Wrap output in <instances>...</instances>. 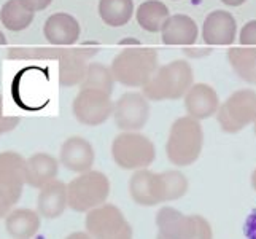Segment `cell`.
Returning a JSON list of instances; mask_svg holds the SVG:
<instances>
[{"mask_svg": "<svg viewBox=\"0 0 256 239\" xmlns=\"http://www.w3.org/2000/svg\"><path fill=\"white\" fill-rule=\"evenodd\" d=\"M188 191V179L183 172L170 169L164 172H152L140 169L132 174L129 180V194L138 206L153 207L164 202L183 198Z\"/></svg>", "mask_w": 256, "mask_h": 239, "instance_id": "obj_1", "label": "cell"}, {"mask_svg": "<svg viewBox=\"0 0 256 239\" xmlns=\"http://www.w3.org/2000/svg\"><path fill=\"white\" fill-rule=\"evenodd\" d=\"M202 147H204V129L199 120L186 115L172 123L166 144V155L174 166L186 167L196 163Z\"/></svg>", "mask_w": 256, "mask_h": 239, "instance_id": "obj_2", "label": "cell"}, {"mask_svg": "<svg viewBox=\"0 0 256 239\" xmlns=\"http://www.w3.org/2000/svg\"><path fill=\"white\" fill-rule=\"evenodd\" d=\"M194 85V72L188 61L176 59L158 67L152 80L142 88L148 101H176Z\"/></svg>", "mask_w": 256, "mask_h": 239, "instance_id": "obj_3", "label": "cell"}, {"mask_svg": "<svg viewBox=\"0 0 256 239\" xmlns=\"http://www.w3.org/2000/svg\"><path fill=\"white\" fill-rule=\"evenodd\" d=\"M114 82L128 88H144L158 70V53L153 48H126L112 61Z\"/></svg>", "mask_w": 256, "mask_h": 239, "instance_id": "obj_4", "label": "cell"}, {"mask_svg": "<svg viewBox=\"0 0 256 239\" xmlns=\"http://www.w3.org/2000/svg\"><path fill=\"white\" fill-rule=\"evenodd\" d=\"M156 226V239H214V231L206 217L186 215L170 206L158 210Z\"/></svg>", "mask_w": 256, "mask_h": 239, "instance_id": "obj_5", "label": "cell"}, {"mask_svg": "<svg viewBox=\"0 0 256 239\" xmlns=\"http://www.w3.org/2000/svg\"><path fill=\"white\" fill-rule=\"evenodd\" d=\"M68 207L75 212H84L104 206L110 194V180L100 171H88L78 174L67 183Z\"/></svg>", "mask_w": 256, "mask_h": 239, "instance_id": "obj_6", "label": "cell"}, {"mask_svg": "<svg viewBox=\"0 0 256 239\" xmlns=\"http://www.w3.org/2000/svg\"><path fill=\"white\" fill-rule=\"evenodd\" d=\"M112 158L121 169H148L156 158V148L152 140L140 132H121L112 142Z\"/></svg>", "mask_w": 256, "mask_h": 239, "instance_id": "obj_7", "label": "cell"}, {"mask_svg": "<svg viewBox=\"0 0 256 239\" xmlns=\"http://www.w3.org/2000/svg\"><path fill=\"white\" fill-rule=\"evenodd\" d=\"M218 125L228 134H236L256 121V91L250 88L234 91L220 105Z\"/></svg>", "mask_w": 256, "mask_h": 239, "instance_id": "obj_8", "label": "cell"}, {"mask_svg": "<svg viewBox=\"0 0 256 239\" xmlns=\"http://www.w3.org/2000/svg\"><path fill=\"white\" fill-rule=\"evenodd\" d=\"M86 231L92 239H132V226L114 204L96 207L86 214Z\"/></svg>", "mask_w": 256, "mask_h": 239, "instance_id": "obj_9", "label": "cell"}, {"mask_svg": "<svg viewBox=\"0 0 256 239\" xmlns=\"http://www.w3.org/2000/svg\"><path fill=\"white\" fill-rule=\"evenodd\" d=\"M72 110L78 123L84 126H99L113 115L114 102L108 93L92 88H82L74 99Z\"/></svg>", "mask_w": 256, "mask_h": 239, "instance_id": "obj_10", "label": "cell"}, {"mask_svg": "<svg viewBox=\"0 0 256 239\" xmlns=\"http://www.w3.org/2000/svg\"><path fill=\"white\" fill-rule=\"evenodd\" d=\"M150 117V104L144 93H124L114 102L113 120L122 132H138Z\"/></svg>", "mask_w": 256, "mask_h": 239, "instance_id": "obj_11", "label": "cell"}, {"mask_svg": "<svg viewBox=\"0 0 256 239\" xmlns=\"http://www.w3.org/2000/svg\"><path fill=\"white\" fill-rule=\"evenodd\" d=\"M26 175H28V159L18 152L0 153V190L5 191L14 202L20 201Z\"/></svg>", "mask_w": 256, "mask_h": 239, "instance_id": "obj_12", "label": "cell"}, {"mask_svg": "<svg viewBox=\"0 0 256 239\" xmlns=\"http://www.w3.org/2000/svg\"><path fill=\"white\" fill-rule=\"evenodd\" d=\"M94 148L90 140L80 136L68 137L60 147L59 152V163L62 164L66 169L83 174L92 169L94 164Z\"/></svg>", "mask_w": 256, "mask_h": 239, "instance_id": "obj_13", "label": "cell"}, {"mask_svg": "<svg viewBox=\"0 0 256 239\" xmlns=\"http://www.w3.org/2000/svg\"><path fill=\"white\" fill-rule=\"evenodd\" d=\"M220 97L215 88L207 83H194L184 94V109L190 117L196 120H207L218 113Z\"/></svg>", "mask_w": 256, "mask_h": 239, "instance_id": "obj_14", "label": "cell"}, {"mask_svg": "<svg viewBox=\"0 0 256 239\" xmlns=\"http://www.w3.org/2000/svg\"><path fill=\"white\" fill-rule=\"evenodd\" d=\"M236 34V20L226 10L212 12L202 24V39L207 45H232Z\"/></svg>", "mask_w": 256, "mask_h": 239, "instance_id": "obj_15", "label": "cell"}, {"mask_svg": "<svg viewBox=\"0 0 256 239\" xmlns=\"http://www.w3.org/2000/svg\"><path fill=\"white\" fill-rule=\"evenodd\" d=\"M43 34L51 45L67 47L75 45L80 39L82 28L72 15L68 13H54L45 21L43 26Z\"/></svg>", "mask_w": 256, "mask_h": 239, "instance_id": "obj_16", "label": "cell"}, {"mask_svg": "<svg viewBox=\"0 0 256 239\" xmlns=\"http://www.w3.org/2000/svg\"><path fill=\"white\" fill-rule=\"evenodd\" d=\"M68 207L67 185L60 180H52L40 188L37 198V212L45 218L54 220L64 214Z\"/></svg>", "mask_w": 256, "mask_h": 239, "instance_id": "obj_17", "label": "cell"}, {"mask_svg": "<svg viewBox=\"0 0 256 239\" xmlns=\"http://www.w3.org/2000/svg\"><path fill=\"white\" fill-rule=\"evenodd\" d=\"M198 24L188 15H174L166 21L161 31L166 45H194L198 40Z\"/></svg>", "mask_w": 256, "mask_h": 239, "instance_id": "obj_18", "label": "cell"}, {"mask_svg": "<svg viewBox=\"0 0 256 239\" xmlns=\"http://www.w3.org/2000/svg\"><path fill=\"white\" fill-rule=\"evenodd\" d=\"M59 172V161L50 153H34L28 158V175L26 183L32 188H43L50 182L56 180Z\"/></svg>", "mask_w": 256, "mask_h": 239, "instance_id": "obj_19", "label": "cell"}, {"mask_svg": "<svg viewBox=\"0 0 256 239\" xmlns=\"http://www.w3.org/2000/svg\"><path fill=\"white\" fill-rule=\"evenodd\" d=\"M42 226V215L32 209H13L5 217V229L13 239H32Z\"/></svg>", "mask_w": 256, "mask_h": 239, "instance_id": "obj_20", "label": "cell"}, {"mask_svg": "<svg viewBox=\"0 0 256 239\" xmlns=\"http://www.w3.org/2000/svg\"><path fill=\"white\" fill-rule=\"evenodd\" d=\"M86 56L78 51H66L59 58V83L60 86H76L82 85L86 70H88Z\"/></svg>", "mask_w": 256, "mask_h": 239, "instance_id": "obj_21", "label": "cell"}, {"mask_svg": "<svg viewBox=\"0 0 256 239\" xmlns=\"http://www.w3.org/2000/svg\"><path fill=\"white\" fill-rule=\"evenodd\" d=\"M137 23L146 32H161L166 21L170 18L169 8L161 0H146L137 8Z\"/></svg>", "mask_w": 256, "mask_h": 239, "instance_id": "obj_22", "label": "cell"}, {"mask_svg": "<svg viewBox=\"0 0 256 239\" xmlns=\"http://www.w3.org/2000/svg\"><path fill=\"white\" fill-rule=\"evenodd\" d=\"M134 15V0H99L100 20L112 28L126 26Z\"/></svg>", "mask_w": 256, "mask_h": 239, "instance_id": "obj_23", "label": "cell"}, {"mask_svg": "<svg viewBox=\"0 0 256 239\" xmlns=\"http://www.w3.org/2000/svg\"><path fill=\"white\" fill-rule=\"evenodd\" d=\"M228 61L237 77L250 85H256V48H231L228 51Z\"/></svg>", "mask_w": 256, "mask_h": 239, "instance_id": "obj_24", "label": "cell"}, {"mask_svg": "<svg viewBox=\"0 0 256 239\" xmlns=\"http://www.w3.org/2000/svg\"><path fill=\"white\" fill-rule=\"evenodd\" d=\"M0 21L8 31L20 32L32 24L34 12L26 8L20 0H8L0 10Z\"/></svg>", "mask_w": 256, "mask_h": 239, "instance_id": "obj_25", "label": "cell"}, {"mask_svg": "<svg viewBox=\"0 0 256 239\" xmlns=\"http://www.w3.org/2000/svg\"><path fill=\"white\" fill-rule=\"evenodd\" d=\"M113 85H114V77L112 74V69L104 64H99V63H91L88 66L84 80L80 86L92 88V90H100V91L112 94Z\"/></svg>", "mask_w": 256, "mask_h": 239, "instance_id": "obj_26", "label": "cell"}, {"mask_svg": "<svg viewBox=\"0 0 256 239\" xmlns=\"http://www.w3.org/2000/svg\"><path fill=\"white\" fill-rule=\"evenodd\" d=\"M239 42L244 47L256 45V20H252L246 24H244V28L240 29L239 34Z\"/></svg>", "mask_w": 256, "mask_h": 239, "instance_id": "obj_27", "label": "cell"}, {"mask_svg": "<svg viewBox=\"0 0 256 239\" xmlns=\"http://www.w3.org/2000/svg\"><path fill=\"white\" fill-rule=\"evenodd\" d=\"M244 234L246 239H256V210H253L244 223Z\"/></svg>", "mask_w": 256, "mask_h": 239, "instance_id": "obj_28", "label": "cell"}, {"mask_svg": "<svg viewBox=\"0 0 256 239\" xmlns=\"http://www.w3.org/2000/svg\"><path fill=\"white\" fill-rule=\"evenodd\" d=\"M16 204V202L8 196V194L5 191L0 190V218L6 217L10 212L13 210V206Z\"/></svg>", "mask_w": 256, "mask_h": 239, "instance_id": "obj_29", "label": "cell"}, {"mask_svg": "<svg viewBox=\"0 0 256 239\" xmlns=\"http://www.w3.org/2000/svg\"><path fill=\"white\" fill-rule=\"evenodd\" d=\"M20 2L26 7L29 8L30 12H43L46 10V8L52 4V0H20Z\"/></svg>", "mask_w": 256, "mask_h": 239, "instance_id": "obj_30", "label": "cell"}, {"mask_svg": "<svg viewBox=\"0 0 256 239\" xmlns=\"http://www.w3.org/2000/svg\"><path fill=\"white\" fill-rule=\"evenodd\" d=\"M66 239H92V236L88 231H74L68 236H66Z\"/></svg>", "mask_w": 256, "mask_h": 239, "instance_id": "obj_31", "label": "cell"}, {"mask_svg": "<svg viewBox=\"0 0 256 239\" xmlns=\"http://www.w3.org/2000/svg\"><path fill=\"white\" fill-rule=\"evenodd\" d=\"M222 2L224 4V5H228V7H240V5H244L246 0H222Z\"/></svg>", "mask_w": 256, "mask_h": 239, "instance_id": "obj_32", "label": "cell"}, {"mask_svg": "<svg viewBox=\"0 0 256 239\" xmlns=\"http://www.w3.org/2000/svg\"><path fill=\"white\" fill-rule=\"evenodd\" d=\"M140 45V40L137 39H124V40H121V45Z\"/></svg>", "mask_w": 256, "mask_h": 239, "instance_id": "obj_33", "label": "cell"}, {"mask_svg": "<svg viewBox=\"0 0 256 239\" xmlns=\"http://www.w3.org/2000/svg\"><path fill=\"white\" fill-rule=\"evenodd\" d=\"M252 187H253V190L256 191V169H254L253 174H252Z\"/></svg>", "mask_w": 256, "mask_h": 239, "instance_id": "obj_34", "label": "cell"}, {"mask_svg": "<svg viewBox=\"0 0 256 239\" xmlns=\"http://www.w3.org/2000/svg\"><path fill=\"white\" fill-rule=\"evenodd\" d=\"M5 43H6V39H5V35H4L2 32H0V45H5Z\"/></svg>", "mask_w": 256, "mask_h": 239, "instance_id": "obj_35", "label": "cell"}, {"mask_svg": "<svg viewBox=\"0 0 256 239\" xmlns=\"http://www.w3.org/2000/svg\"><path fill=\"white\" fill-rule=\"evenodd\" d=\"M253 131H254V136H256V121L253 123Z\"/></svg>", "mask_w": 256, "mask_h": 239, "instance_id": "obj_36", "label": "cell"}]
</instances>
